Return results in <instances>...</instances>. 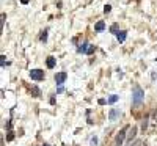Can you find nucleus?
Wrapping results in <instances>:
<instances>
[{
    "label": "nucleus",
    "mask_w": 157,
    "mask_h": 146,
    "mask_svg": "<svg viewBox=\"0 0 157 146\" xmlns=\"http://www.w3.org/2000/svg\"><path fill=\"white\" fill-rule=\"evenodd\" d=\"M143 99H145V91L138 85H135L134 90H132V102H134V105H140L143 102Z\"/></svg>",
    "instance_id": "obj_1"
},
{
    "label": "nucleus",
    "mask_w": 157,
    "mask_h": 146,
    "mask_svg": "<svg viewBox=\"0 0 157 146\" xmlns=\"http://www.w3.org/2000/svg\"><path fill=\"white\" fill-rule=\"evenodd\" d=\"M129 131V126H126L123 131L116 135V138H115V142H113V146H121L123 145V142H124V138H126V132Z\"/></svg>",
    "instance_id": "obj_2"
},
{
    "label": "nucleus",
    "mask_w": 157,
    "mask_h": 146,
    "mask_svg": "<svg viewBox=\"0 0 157 146\" xmlns=\"http://www.w3.org/2000/svg\"><path fill=\"white\" fill-rule=\"evenodd\" d=\"M30 77H32V80H43L44 79V71L41 69H32L30 71Z\"/></svg>",
    "instance_id": "obj_3"
},
{
    "label": "nucleus",
    "mask_w": 157,
    "mask_h": 146,
    "mask_svg": "<svg viewBox=\"0 0 157 146\" xmlns=\"http://www.w3.org/2000/svg\"><path fill=\"white\" fill-rule=\"evenodd\" d=\"M66 79H68V74H66V72H57V74H55V83H57L58 87H61Z\"/></svg>",
    "instance_id": "obj_4"
},
{
    "label": "nucleus",
    "mask_w": 157,
    "mask_h": 146,
    "mask_svg": "<svg viewBox=\"0 0 157 146\" xmlns=\"http://www.w3.org/2000/svg\"><path fill=\"white\" fill-rule=\"evenodd\" d=\"M120 116H121L120 109H112L110 113H109V120L110 121H116V118H120Z\"/></svg>",
    "instance_id": "obj_5"
},
{
    "label": "nucleus",
    "mask_w": 157,
    "mask_h": 146,
    "mask_svg": "<svg viewBox=\"0 0 157 146\" xmlns=\"http://www.w3.org/2000/svg\"><path fill=\"white\" fill-rule=\"evenodd\" d=\"M126 38H127V32L120 30V32L116 33V39H118L120 43H124V41H126Z\"/></svg>",
    "instance_id": "obj_6"
},
{
    "label": "nucleus",
    "mask_w": 157,
    "mask_h": 146,
    "mask_svg": "<svg viewBox=\"0 0 157 146\" xmlns=\"http://www.w3.org/2000/svg\"><path fill=\"white\" fill-rule=\"evenodd\" d=\"M137 131H138V129H137L135 126H134V127L131 129V131H129V134H127V142H129V143H131L132 140L135 138V135H137Z\"/></svg>",
    "instance_id": "obj_7"
},
{
    "label": "nucleus",
    "mask_w": 157,
    "mask_h": 146,
    "mask_svg": "<svg viewBox=\"0 0 157 146\" xmlns=\"http://www.w3.org/2000/svg\"><path fill=\"white\" fill-rule=\"evenodd\" d=\"M94 30H96L98 33H99V32H104V30H105V22H104V21H99L98 24L94 25Z\"/></svg>",
    "instance_id": "obj_8"
},
{
    "label": "nucleus",
    "mask_w": 157,
    "mask_h": 146,
    "mask_svg": "<svg viewBox=\"0 0 157 146\" xmlns=\"http://www.w3.org/2000/svg\"><path fill=\"white\" fill-rule=\"evenodd\" d=\"M88 47H90V43H83V44H80V47L77 49V52H80V54H87V50H88Z\"/></svg>",
    "instance_id": "obj_9"
},
{
    "label": "nucleus",
    "mask_w": 157,
    "mask_h": 146,
    "mask_svg": "<svg viewBox=\"0 0 157 146\" xmlns=\"http://www.w3.org/2000/svg\"><path fill=\"white\" fill-rule=\"evenodd\" d=\"M46 63H47V68H49V69L55 68V58H54V57H47V61H46Z\"/></svg>",
    "instance_id": "obj_10"
},
{
    "label": "nucleus",
    "mask_w": 157,
    "mask_h": 146,
    "mask_svg": "<svg viewBox=\"0 0 157 146\" xmlns=\"http://www.w3.org/2000/svg\"><path fill=\"white\" fill-rule=\"evenodd\" d=\"M116 101H118V96H116V94H112V96L107 99V104H115Z\"/></svg>",
    "instance_id": "obj_11"
},
{
    "label": "nucleus",
    "mask_w": 157,
    "mask_h": 146,
    "mask_svg": "<svg viewBox=\"0 0 157 146\" xmlns=\"http://www.w3.org/2000/svg\"><path fill=\"white\" fill-rule=\"evenodd\" d=\"M41 41H43V43H46V41H47V30L41 32Z\"/></svg>",
    "instance_id": "obj_12"
},
{
    "label": "nucleus",
    "mask_w": 157,
    "mask_h": 146,
    "mask_svg": "<svg viewBox=\"0 0 157 146\" xmlns=\"http://www.w3.org/2000/svg\"><path fill=\"white\" fill-rule=\"evenodd\" d=\"M146 127H148V116L145 118L143 123H142V129H143V131H146Z\"/></svg>",
    "instance_id": "obj_13"
},
{
    "label": "nucleus",
    "mask_w": 157,
    "mask_h": 146,
    "mask_svg": "<svg viewBox=\"0 0 157 146\" xmlns=\"http://www.w3.org/2000/svg\"><path fill=\"white\" fill-rule=\"evenodd\" d=\"M110 32H112V33H115V35H116V33L120 32V30H118V25H116V24H113V25H112V29H110Z\"/></svg>",
    "instance_id": "obj_14"
},
{
    "label": "nucleus",
    "mask_w": 157,
    "mask_h": 146,
    "mask_svg": "<svg viewBox=\"0 0 157 146\" xmlns=\"http://www.w3.org/2000/svg\"><path fill=\"white\" fill-rule=\"evenodd\" d=\"M94 50H96V47H94V46H91V44H90V47H88V50H87V54H88V55H91V54L94 52Z\"/></svg>",
    "instance_id": "obj_15"
},
{
    "label": "nucleus",
    "mask_w": 157,
    "mask_h": 146,
    "mask_svg": "<svg viewBox=\"0 0 157 146\" xmlns=\"http://www.w3.org/2000/svg\"><path fill=\"white\" fill-rule=\"evenodd\" d=\"M110 11H112V7H110V5H105V7H104V13L107 14V13H110Z\"/></svg>",
    "instance_id": "obj_16"
},
{
    "label": "nucleus",
    "mask_w": 157,
    "mask_h": 146,
    "mask_svg": "<svg viewBox=\"0 0 157 146\" xmlns=\"http://www.w3.org/2000/svg\"><path fill=\"white\" fill-rule=\"evenodd\" d=\"M0 58H2V68H5V55H2Z\"/></svg>",
    "instance_id": "obj_17"
},
{
    "label": "nucleus",
    "mask_w": 157,
    "mask_h": 146,
    "mask_svg": "<svg viewBox=\"0 0 157 146\" xmlns=\"http://www.w3.org/2000/svg\"><path fill=\"white\" fill-rule=\"evenodd\" d=\"M65 91V88L63 87H58V90H57V93H63Z\"/></svg>",
    "instance_id": "obj_18"
},
{
    "label": "nucleus",
    "mask_w": 157,
    "mask_h": 146,
    "mask_svg": "<svg viewBox=\"0 0 157 146\" xmlns=\"http://www.w3.org/2000/svg\"><path fill=\"white\" fill-rule=\"evenodd\" d=\"M105 102H107V101H105V99H99V104H101V105H104Z\"/></svg>",
    "instance_id": "obj_19"
},
{
    "label": "nucleus",
    "mask_w": 157,
    "mask_h": 146,
    "mask_svg": "<svg viewBox=\"0 0 157 146\" xmlns=\"http://www.w3.org/2000/svg\"><path fill=\"white\" fill-rule=\"evenodd\" d=\"M91 143H93V145H96V143H98V138H96V137L91 138Z\"/></svg>",
    "instance_id": "obj_20"
},
{
    "label": "nucleus",
    "mask_w": 157,
    "mask_h": 146,
    "mask_svg": "<svg viewBox=\"0 0 157 146\" xmlns=\"http://www.w3.org/2000/svg\"><path fill=\"white\" fill-rule=\"evenodd\" d=\"M29 2H30V0H21V3H24V5H27Z\"/></svg>",
    "instance_id": "obj_21"
},
{
    "label": "nucleus",
    "mask_w": 157,
    "mask_h": 146,
    "mask_svg": "<svg viewBox=\"0 0 157 146\" xmlns=\"http://www.w3.org/2000/svg\"><path fill=\"white\" fill-rule=\"evenodd\" d=\"M44 146H50V145H44Z\"/></svg>",
    "instance_id": "obj_22"
}]
</instances>
